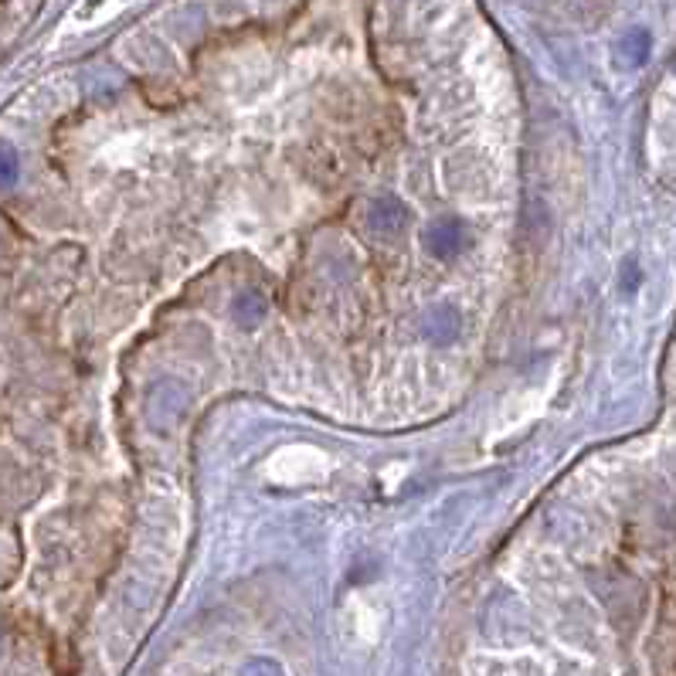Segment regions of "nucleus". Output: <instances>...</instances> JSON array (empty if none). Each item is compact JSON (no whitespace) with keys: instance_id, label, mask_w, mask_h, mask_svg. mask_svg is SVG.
<instances>
[{"instance_id":"nucleus-4","label":"nucleus","mask_w":676,"mask_h":676,"mask_svg":"<svg viewBox=\"0 0 676 676\" xmlns=\"http://www.w3.org/2000/svg\"><path fill=\"white\" fill-rule=\"evenodd\" d=\"M649 51H653V38H649V31H643V28H632L619 45V55L626 65H643L649 58Z\"/></svg>"},{"instance_id":"nucleus-5","label":"nucleus","mask_w":676,"mask_h":676,"mask_svg":"<svg viewBox=\"0 0 676 676\" xmlns=\"http://www.w3.org/2000/svg\"><path fill=\"white\" fill-rule=\"evenodd\" d=\"M17 174H21V164H17V150L14 147H0V191H4V187H14Z\"/></svg>"},{"instance_id":"nucleus-3","label":"nucleus","mask_w":676,"mask_h":676,"mask_svg":"<svg viewBox=\"0 0 676 676\" xmlns=\"http://www.w3.org/2000/svg\"><path fill=\"white\" fill-rule=\"evenodd\" d=\"M265 296L255 293V289H248V293H238L235 303H231V316L238 320V327H255V323L265 316Z\"/></svg>"},{"instance_id":"nucleus-1","label":"nucleus","mask_w":676,"mask_h":676,"mask_svg":"<svg viewBox=\"0 0 676 676\" xmlns=\"http://www.w3.org/2000/svg\"><path fill=\"white\" fill-rule=\"evenodd\" d=\"M408 221H412V211H408V204L395 198V194H384V198H374L371 208H367V225L378 238H398L401 231L408 228Z\"/></svg>"},{"instance_id":"nucleus-6","label":"nucleus","mask_w":676,"mask_h":676,"mask_svg":"<svg viewBox=\"0 0 676 676\" xmlns=\"http://www.w3.org/2000/svg\"><path fill=\"white\" fill-rule=\"evenodd\" d=\"M238 676H286V673H282V666L276 660H269V656H255V660H248L242 666Z\"/></svg>"},{"instance_id":"nucleus-2","label":"nucleus","mask_w":676,"mask_h":676,"mask_svg":"<svg viewBox=\"0 0 676 676\" xmlns=\"http://www.w3.org/2000/svg\"><path fill=\"white\" fill-rule=\"evenodd\" d=\"M466 242H469V235H466V225H462L459 218L432 221V225L422 231L425 252H432L435 259H452V255H459L462 248H466Z\"/></svg>"}]
</instances>
